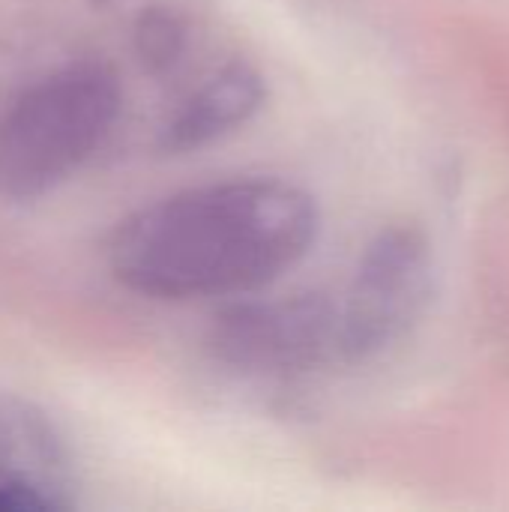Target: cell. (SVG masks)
Here are the masks:
<instances>
[{
	"label": "cell",
	"instance_id": "6da1fadb",
	"mask_svg": "<svg viewBox=\"0 0 509 512\" xmlns=\"http://www.w3.org/2000/svg\"><path fill=\"white\" fill-rule=\"evenodd\" d=\"M318 237V207L288 180L246 177L138 207L111 234V273L156 300L249 294L291 270Z\"/></svg>",
	"mask_w": 509,
	"mask_h": 512
},
{
	"label": "cell",
	"instance_id": "7a4b0ae2",
	"mask_svg": "<svg viewBox=\"0 0 509 512\" xmlns=\"http://www.w3.org/2000/svg\"><path fill=\"white\" fill-rule=\"evenodd\" d=\"M117 114L120 84L99 60L63 63L0 93V198H39L69 180Z\"/></svg>",
	"mask_w": 509,
	"mask_h": 512
},
{
	"label": "cell",
	"instance_id": "3957f363",
	"mask_svg": "<svg viewBox=\"0 0 509 512\" xmlns=\"http://www.w3.org/2000/svg\"><path fill=\"white\" fill-rule=\"evenodd\" d=\"M432 288L426 234L411 225L381 231L336 303L339 360L360 363L399 342L423 312Z\"/></svg>",
	"mask_w": 509,
	"mask_h": 512
},
{
	"label": "cell",
	"instance_id": "277c9868",
	"mask_svg": "<svg viewBox=\"0 0 509 512\" xmlns=\"http://www.w3.org/2000/svg\"><path fill=\"white\" fill-rule=\"evenodd\" d=\"M210 351L243 375H300L339 360L336 300L294 294L279 300H246L216 315Z\"/></svg>",
	"mask_w": 509,
	"mask_h": 512
},
{
	"label": "cell",
	"instance_id": "5b68a950",
	"mask_svg": "<svg viewBox=\"0 0 509 512\" xmlns=\"http://www.w3.org/2000/svg\"><path fill=\"white\" fill-rule=\"evenodd\" d=\"M63 438L33 405L0 396V512H60L75 507Z\"/></svg>",
	"mask_w": 509,
	"mask_h": 512
},
{
	"label": "cell",
	"instance_id": "8992f818",
	"mask_svg": "<svg viewBox=\"0 0 509 512\" xmlns=\"http://www.w3.org/2000/svg\"><path fill=\"white\" fill-rule=\"evenodd\" d=\"M264 102V78L246 63H228L210 75L168 117L159 135L165 153H189L249 123Z\"/></svg>",
	"mask_w": 509,
	"mask_h": 512
},
{
	"label": "cell",
	"instance_id": "52a82bcc",
	"mask_svg": "<svg viewBox=\"0 0 509 512\" xmlns=\"http://www.w3.org/2000/svg\"><path fill=\"white\" fill-rule=\"evenodd\" d=\"M132 45L141 66L153 75L174 69L189 48V21L180 9L156 3L141 9L132 27Z\"/></svg>",
	"mask_w": 509,
	"mask_h": 512
},
{
	"label": "cell",
	"instance_id": "ba28073f",
	"mask_svg": "<svg viewBox=\"0 0 509 512\" xmlns=\"http://www.w3.org/2000/svg\"><path fill=\"white\" fill-rule=\"evenodd\" d=\"M93 6H108V3H114V0H90Z\"/></svg>",
	"mask_w": 509,
	"mask_h": 512
}]
</instances>
